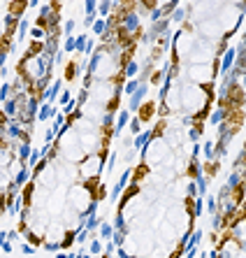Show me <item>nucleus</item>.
<instances>
[{
  "mask_svg": "<svg viewBox=\"0 0 246 258\" xmlns=\"http://www.w3.org/2000/svg\"><path fill=\"white\" fill-rule=\"evenodd\" d=\"M23 3H26V0H16V3L12 5V14H19V12H23V7H26Z\"/></svg>",
  "mask_w": 246,
  "mask_h": 258,
  "instance_id": "1",
  "label": "nucleus"
},
{
  "mask_svg": "<svg viewBox=\"0 0 246 258\" xmlns=\"http://www.w3.org/2000/svg\"><path fill=\"white\" fill-rule=\"evenodd\" d=\"M151 112H153V105H144V107H142V114H139V116H142V119H149V116H151Z\"/></svg>",
  "mask_w": 246,
  "mask_h": 258,
  "instance_id": "2",
  "label": "nucleus"
},
{
  "mask_svg": "<svg viewBox=\"0 0 246 258\" xmlns=\"http://www.w3.org/2000/svg\"><path fill=\"white\" fill-rule=\"evenodd\" d=\"M242 198H244V184H242V186H237V191H235V200L239 202Z\"/></svg>",
  "mask_w": 246,
  "mask_h": 258,
  "instance_id": "3",
  "label": "nucleus"
}]
</instances>
